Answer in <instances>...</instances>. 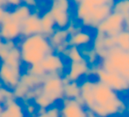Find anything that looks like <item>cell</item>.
<instances>
[{
	"instance_id": "obj_18",
	"label": "cell",
	"mask_w": 129,
	"mask_h": 117,
	"mask_svg": "<svg viewBox=\"0 0 129 117\" xmlns=\"http://www.w3.org/2000/svg\"><path fill=\"white\" fill-rule=\"evenodd\" d=\"M40 21H41V34L48 38L56 29L54 19L49 11H45L44 12H42V14L40 15Z\"/></svg>"
},
{
	"instance_id": "obj_9",
	"label": "cell",
	"mask_w": 129,
	"mask_h": 117,
	"mask_svg": "<svg viewBox=\"0 0 129 117\" xmlns=\"http://www.w3.org/2000/svg\"><path fill=\"white\" fill-rule=\"evenodd\" d=\"M125 29V19L120 14L112 12L105 20L98 26L96 32L110 37H115Z\"/></svg>"
},
{
	"instance_id": "obj_45",
	"label": "cell",
	"mask_w": 129,
	"mask_h": 117,
	"mask_svg": "<svg viewBox=\"0 0 129 117\" xmlns=\"http://www.w3.org/2000/svg\"></svg>"
},
{
	"instance_id": "obj_35",
	"label": "cell",
	"mask_w": 129,
	"mask_h": 117,
	"mask_svg": "<svg viewBox=\"0 0 129 117\" xmlns=\"http://www.w3.org/2000/svg\"><path fill=\"white\" fill-rule=\"evenodd\" d=\"M7 8L5 6H0V21L3 19V18L5 17V15L7 12Z\"/></svg>"
},
{
	"instance_id": "obj_10",
	"label": "cell",
	"mask_w": 129,
	"mask_h": 117,
	"mask_svg": "<svg viewBox=\"0 0 129 117\" xmlns=\"http://www.w3.org/2000/svg\"><path fill=\"white\" fill-rule=\"evenodd\" d=\"M21 38L20 25L13 20L10 17V11H7L6 14L0 21V39L4 41H17Z\"/></svg>"
},
{
	"instance_id": "obj_19",
	"label": "cell",
	"mask_w": 129,
	"mask_h": 117,
	"mask_svg": "<svg viewBox=\"0 0 129 117\" xmlns=\"http://www.w3.org/2000/svg\"><path fill=\"white\" fill-rule=\"evenodd\" d=\"M32 12V9L21 4L19 6L14 7V8H12V10L10 11V17L14 22L21 25L23 21L31 15Z\"/></svg>"
},
{
	"instance_id": "obj_4",
	"label": "cell",
	"mask_w": 129,
	"mask_h": 117,
	"mask_svg": "<svg viewBox=\"0 0 129 117\" xmlns=\"http://www.w3.org/2000/svg\"><path fill=\"white\" fill-rule=\"evenodd\" d=\"M112 12L110 5H91L81 2L76 5L75 17L83 27L96 29Z\"/></svg>"
},
{
	"instance_id": "obj_44",
	"label": "cell",
	"mask_w": 129,
	"mask_h": 117,
	"mask_svg": "<svg viewBox=\"0 0 129 117\" xmlns=\"http://www.w3.org/2000/svg\"><path fill=\"white\" fill-rule=\"evenodd\" d=\"M128 117H129V114H128Z\"/></svg>"
},
{
	"instance_id": "obj_3",
	"label": "cell",
	"mask_w": 129,
	"mask_h": 117,
	"mask_svg": "<svg viewBox=\"0 0 129 117\" xmlns=\"http://www.w3.org/2000/svg\"><path fill=\"white\" fill-rule=\"evenodd\" d=\"M22 65L20 53L17 46L0 63V85L12 90L19 83L23 73Z\"/></svg>"
},
{
	"instance_id": "obj_20",
	"label": "cell",
	"mask_w": 129,
	"mask_h": 117,
	"mask_svg": "<svg viewBox=\"0 0 129 117\" xmlns=\"http://www.w3.org/2000/svg\"><path fill=\"white\" fill-rule=\"evenodd\" d=\"M69 38H70V34L66 29L56 28L54 32L48 37V41L53 50H54L56 48L68 42Z\"/></svg>"
},
{
	"instance_id": "obj_8",
	"label": "cell",
	"mask_w": 129,
	"mask_h": 117,
	"mask_svg": "<svg viewBox=\"0 0 129 117\" xmlns=\"http://www.w3.org/2000/svg\"><path fill=\"white\" fill-rule=\"evenodd\" d=\"M48 11L54 19L56 28L66 29L71 23V1L70 0H50Z\"/></svg>"
},
{
	"instance_id": "obj_1",
	"label": "cell",
	"mask_w": 129,
	"mask_h": 117,
	"mask_svg": "<svg viewBox=\"0 0 129 117\" xmlns=\"http://www.w3.org/2000/svg\"><path fill=\"white\" fill-rule=\"evenodd\" d=\"M80 90L84 107L98 117L122 115L127 111V105L119 93L99 80H83Z\"/></svg>"
},
{
	"instance_id": "obj_7",
	"label": "cell",
	"mask_w": 129,
	"mask_h": 117,
	"mask_svg": "<svg viewBox=\"0 0 129 117\" xmlns=\"http://www.w3.org/2000/svg\"><path fill=\"white\" fill-rule=\"evenodd\" d=\"M63 87L64 84L62 81V76L47 74L40 88L41 93L47 97L54 105L57 101L64 99Z\"/></svg>"
},
{
	"instance_id": "obj_36",
	"label": "cell",
	"mask_w": 129,
	"mask_h": 117,
	"mask_svg": "<svg viewBox=\"0 0 129 117\" xmlns=\"http://www.w3.org/2000/svg\"><path fill=\"white\" fill-rule=\"evenodd\" d=\"M4 102H5V99H4V94H3V91H2V86L0 85V104L3 105Z\"/></svg>"
},
{
	"instance_id": "obj_25",
	"label": "cell",
	"mask_w": 129,
	"mask_h": 117,
	"mask_svg": "<svg viewBox=\"0 0 129 117\" xmlns=\"http://www.w3.org/2000/svg\"><path fill=\"white\" fill-rule=\"evenodd\" d=\"M116 47L122 50L129 51V31L123 30L114 37Z\"/></svg>"
},
{
	"instance_id": "obj_16",
	"label": "cell",
	"mask_w": 129,
	"mask_h": 117,
	"mask_svg": "<svg viewBox=\"0 0 129 117\" xmlns=\"http://www.w3.org/2000/svg\"><path fill=\"white\" fill-rule=\"evenodd\" d=\"M0 117H26L22 102L14 99L4 103Z\"/></svg>"
},
{
	"instance_id": "obj_28",
	"label": "cell",
	"mask_w": 129,
	"mask_h": 117,
	"mask_svg": "<svg viewBox=\"0 0 129 117\" xmlns=\"http://www.w3.org/2000/svg\"><path fill=\"white\" fill-rule=\"evenodd\" d=\"M26 72L29 73V74L34 75V76L41 77V78H44L47 75L46 73H45L44 70H43V68L41 67V63H35V64L26 66Z\"/></svg>"
},
{
	"instance_id": "obj_33",
	"label": "cell",
	"mask_w": 129,
	"mask_h": 117,
	"mask_svg": "<svg viewBox=\"0 0 129 117\" xmlns=\"http://www.w3.org/2000/svg\"><path fill=\"white\" fill-rule=\"evenodd\" d=\"M19 5H21V0H7L5 4V7H14L19 6Z\"/></svg>"
},
{
	"instance_id": "obj_30",
	"label": "cell",
	"mask_w": 129,
	"mask_h": 117,
	"mask_svg": "<svg viewBox=\"0 0 129 117\" xmlns=\"http://www.w3.org/2000/svg\"><path fill=\"white\" fill-rule=\"evenodd\" d=\"M46 114L48 117H61L60 107L55 105H53L46 109Z\"/></svg>"
},
{
	"instance_id": "obj_5",
	"label": "cell",
	"mask_w": 129,
	"mask_h": 117,
	"mask_svg": "<svg viewBox=\"0 0 129 117\" xmlns=\"http://www.w3.org/2000/svg\"><path fill=\"white\" fill-rule=\"evenodd\" d=\"M99 65L104 70L120 75L129 83V51L113 48Z\"/></svg>"
},
{
	"instance_id": "obj_29",
	"label": "cell",
	"mask_w": 129,
	"mask_h": 117,
	"mask_svg": "<svg viewBox=\"0 0 129 117\" xmlns=\"http://www.w3.org/2000/svg\"><path fill=\"white\" fill-rule=\"evenodd\" d=\"M22 104L24 106V110L25 113H26V115L29 117H33L37 114L38 107L33 101L26 102V103H22Z\"/></svg>"
},
{
	"instance_id": "obj_43",
	"label": "cell",
	"mask_w": 129,
	"mask_h": 117,
	"mask_svg": "<svg viewBox=\"0 0 129 117\" xmlns=\"http://www.w3.org/2000/svg\"><path fill=\"white\" fill-rule=\"evenodd\" d=\"M1 41H2V40H1V39H0V42H1Z\"/></svg>"
},
{
	"instance_id": "obj_12",
	"label": "cell",
	"mask_w": 129,
	"mask_h": 117,
	"mask_svg": "<svg viewBox=\"0 0 129 117\" xmlns=\"http://www.w3.org/2000/svg\"><path fill=\"white\" fill-rule=\"evenodd\" d=\"M115 47L116 42L114 37H110L101 33L96 32L92 41V49L96 51L99 59H105L108 53Z\"/></svg>"
},
{
	"instance_id": "obj_6",
	"label": "cell",
	"mask_w": 129,
	"mask_h": 117,
	"mask_svg": "<svg viewBox=\"0 0 129 117\" xmlns=\"http://www.w3.org/2000/svg\"><path fill=\"white\" fill-rule=\"evenodd\" d=\"M90 75L97 77V80L115 91L123 92L129 91V83L123 77L117 73L104 70L99 64L90 67Z\"/></svg>"
},
{
	"instance_id": "obj_40",
	"label": "cell",
	"mask_w": 129,
	"mask_h": 117,
	"mask_svg": "<svg viewBox=\"0 0 129 117\" xmlns=\"http://www.w3.org/2000/svg\"><path fill=\"white\" fill-rule=\"evenodd\" d=\"M0 6H4V4L2 2V0H0Z\"/></svg>"
},
{
	"instance_id": "obj_13",
	"label": "cell",
	"mask_w": 129,
	"mask_h": 117,
	"mask_svg": "<svg viewBox=\"0 0 129 117\" xmlns=\"http://www.w3.org/2000/svg\"><path fill=\"white\" fill-rule=\"evenodd\" d=\"M64 76L70 81L78 82L83 77L90 76V66L84 58L77 62H70L68 71Z\"/></svg>"
},
{
	"instance_id": "obj_37",
	"label": "cell",
	"mask_w": 129,
	"mask_h": 117,
	"mask_svg": "<svg viewBox=\"0 0 129 117\" xmlns=\"http://www.w3.org/2000/svg\"><path fill=\"white\" fill-rule=\"evenodd\" d=\"M86 117H98L93 112L90 110H86Z\"/></svg>"
},
{
	"instance_id": "obj_17",
	"label": "cell",
	"mask_w": 129,
	"mask_h": 117,
	"mask_svg": "<svg viewBox=\"0 0 129 117\" xmlns=\"http://www.w3.org/2000/svg\"><path fill=\"white\" fill-rule=\"evenodd\" d=\"M92 41H93V36L91 35V34L81 29L78 32L70 35L68 42L70 46L84 48L91 44Z\"/></svg>"
},
{
	"instance_id": "obj_39",
	"label": "cell",
	"mask_w": 129,
	"mask_h": 117,
	"mask_svg": "<svg viewBox=\"0 0 129 117\" xmlns=\"http://www.w3.org/2000/svg\"><path fill=\"white\" fill-rule=\"evenodd\" d=\"M2 110H3V105L0 104V114H1V113H2Z\"/></svg>"
},
{
	"instance_id": "obj_42",
	"label": "cell",
	"mask_w": 129,
	"mask_h": 117,
	"mask_svg": "<svg viewBox=\"0 0 129 117\" xmlns=\"http://www.w3.org/2000/svg\"><path fill=\"white\" fill-rule=\"evenodd\" d=\"M127 112H128V114H129V104L127 105Z\"/></svg>"
},
{
	"instance_id": "obj_32",
	"label": "cell",
	"mask_w": 129,
	"mask_h": 117,
	"mask_svg": "<svg viewBox=\"0 0 129 117\" xmlns=\"http://www.w3.org/2000/svg\"><path fill=\"white\" fill-rule=\"evenodd\" d=\"M21 4L28 6L32 10L39 7V0H21Z\"/></svg>"
},
{
	"instance_id": "obj_38",
	"label": "cell",
	"mask_w": 129,
	"mask_h": 117,
	"mask_svg": "<svg viewBox=\"0 0 129 117\" xmlns=\"http://www.w3.org/2000/svg\"><path fill=\"white\" fill-rule=\"evenodd\" d=\"M125 30L129 31V19H125Z\"/></svg>"
},
{
	"instance_id": "obj_11",
	"label": "cell",
	"mask_w": 129,
	"mask_h": 117,
	"mask_svg": "<svg viewBox=\"0 0 129 117\" xmlns=\"http://www.w3.org/2000/svg\"><path fill=\"white\" fill-rule=\"evenodd\" d=\"M41 67L43 68L46 74L59 75L63 76L65 74L66 64L62 56L52 52L46 56L41 63Z\"/></svg>"
},
{
	"instance_id": "obj_31",
	"label": "cell",
	"mask_w": 129,
	"mask_h": 117,
	"mask_svg": "<svg viewBox=\"0 0 129 117\" xmlns=\"http://www.w3.org/2000/svg\"><path fill=\"white\" fill-rule=\"evenodd\" d=\"M81 29H82L81 27L77 26V24H76L73 20H72L71 23H70V25L67 27L66 30H67V32L69 33V34H70V35H71V34H75V33L78 32V31L81 30Z\"/></svg>"
},
{
	"instance_id": "obj_24",
	"label": "cell",
	"mask_w": 129,
	"mask_h": 117,
	"mask_svg": "<svg viewBox=\"0 0 129 117\" xmlns=\"http://www.w3.org/2000/svg\"><path fill=\"white\" fill-rule=\"evenodd\" d=\"M61 56L62 57L68 59L70 62H77L83 58L81 49L75 46H69V48L64 51V53Z\"/></svg>"
},
{
	"instance_id": "obj_14",
	"label": "cell",
	"mask_w": 129,
	"mask_h": 117,
	"mask_svg": "<svg viewBox=\"0 0 129 117\" xmlns=\"http://www.w3.org/2000/svg\"><path fill=\"white\" fill-rule=\"evenodd\" d=\"M61 117H86V109L84 106L77 100L63 99L60 107Z\"/></svg>"
},
{
	"instance_id": "obj_27",
	"label": "cell",
	"mask_w": 129,
	"mask_h": 117,
	"mask_svg": "<svg viewBox=\"0 0 129 117\" xmlns=\"http://www.w3.org/2000/svg\"><path fill=\"white\" fill-rule=\"evenodd\" d=\"M17 46V41H2L0 42V61H3L6 57L7 54Z\"/></svg>"
},
{
	"instance_id": "obj_22",
	"label": "cell",
	"mask_w": 129,
	"mask_h": 117,
	"mask_svg": "<svg viewBox=\"0 0 129 117\" xmlns=\"http://www.w3.org/2000/svg\"><path fill=\"white\" fill-rule=\"evenodd\" d=\"M80 84L77 81H70L64 85L63 87V94L65 99H72L76 100L80 96Z\"/></svg>"
},
{
	"instance_id": "obj_2",
	"label": "cell",
	"mask_w": 129,
	"mask_h": 117,
	"mask_svg": "<svg viewBox=\"0 0 129 117\" xmlns=\"http://www.w3.org/2000/svg\"><path fill=\"white\" fill-rule=\"evenodd\" d=\"M17 45L22 63L26 66L40 63L45 56L54 52L48 38L42 34L21 37Z\"/></svg>"
},
{
	"instance_id": "obj_21",
	"label": "cell",
	"mask_w": 129,
	"mask_h": 117,
	"mask_svg": "<svg viewBox=\"0 0 129 117\" xmlns=\"http://www.w3.org/2000/svg\"><path fill=\"white\" fill-rule=\"evenodd\" d=\"M44 78L34 76V75L29 74V73L25 71V72H23L22 74H21L20 79H19V82H20L23 85H26L29 90H32V89L37 88V87L41 86Z\"/></svg>"
},
{
	"instance_id": "obj_23",
	"label": "cell",
	"mask_w": 129,
	"mask_h": 117,
	"mask_svg": "<svg viewBox=\"0 0 129 117\" xmlns=\"http://www.w3.org/2000/svg\"><path fill=\"white\" fill-rule=\"evenodd\" d=\"M112 12L120 14L124 19H129V0H118L115 1Z\"/></svg>"
},
{
	"instance_id": "obj_15",
	"label": "cell",
	"mask_w": 129,
	"mask_h": 117,
	"mask_svg": "<svg viewBox=\"0 0 129 117\" xmlns=\"http://www.w3.org/2000/svg\"><path fill=\"white\" fill-rule=\"evenodd\" d=\"M40 15L41 14L39 12L33 11L31 15L23 21V23L20 25L21 37H26V36L41 34Z\"/></svg>"
},
{
	"instance_id": "obj_34",
	"label": "cell",
	"mask_w": 129,
	"mask_h": 117,
	"mask_svg": "<svg viewBox=\"0 0 129 117\" xmlns=\"http://www.w3.org/2000/svg\"><path fill=\"white\" fill-rule=\"evenodd\" d=\"M33 117H48L46 114V109H39L38 108L37 114Z\"/></svg>"
},
{
	"instance_id": "obj_41",
	"label": "cell",
	"mask_w": 129,
	"mask_h": 117,
	"mask_svg": "<svg viewBox=\"0 0 129 117\" xmlns=\"http://www.w3.org/2000/svg\"><path fill=\"white\" fill-rule=\"evenodd\" d=\"M7 0H2V2H3V4H4V6H5V2H6Z\"/></svg>"
},
{
	"instance_id": "obj_26",
	"label": "cell",
	"mask_w": 129,
	"mask_h": 117,
	"mask_svg": "<svg viewBox=\"0 0 129 117\" xmlns=\"http://www.w3.org/2000/svg\"><path fill=\"white\" fill-rule=\"evenodd\" d=\"M81 52L83 58L86 60V62L90 67L97 65L98 60H99V56H98L96 51L92 48L91 49H89L87 47H84L83 49H81Z\"/></svg>"
}]
</instances>
